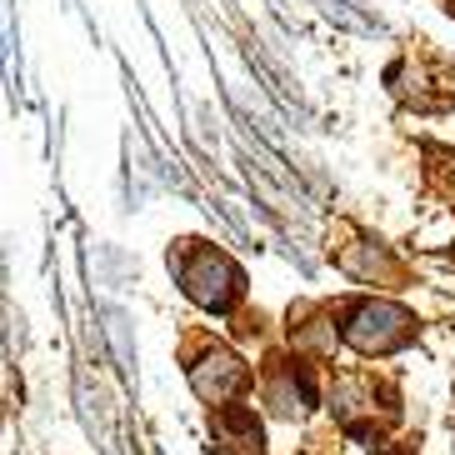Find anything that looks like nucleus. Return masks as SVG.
Masks as SVG:
<instances>
[{
    "instance_id": "nucleus-1",
    "label": "nucleus",
    "mask_w": 455,
    "mask_h": 455,
    "mask_svg": "<svg viewBox=\"0 0 455 455\" xmlns=\"http://www.w3.org/2000/svg\"><path fill=\"white\" fill-rule=\"evenodd\" d=\"M171 270L180 275V291H186L196 306H205V310H226L230 300L245 291L241 266H235L230 255H220L215 245H201V241H186L180 260L171 255Z\"/></svg>"
},
{
    "instance_id": "nucleus-2",
    "label": "nucleus",
    "mask_w": 455,
    "mask_h": 455,
    "mask_svg": "<svg viewBox=\"0 0 455 455\" xmlns=\"http://www.w3.org/2000/svg\"><path fill=\"white\" fill-rule=\"evenodd\" d=\"M415 335L411 315L401 306H386V300H365V306L350 310L346 321V340L361 355H390V350H401L405 340Z\"/></svg>"
},
{
    "instance_id": "nucleus-3",
    "label": "nucleus",
    "mask_w": 455,
    "mask_h": 455,
    "mask_svg": "<svg viewBox=\"0 0 455 455\" xmlns=\"http://www.w3.org/2000/svg\"><path fill=\"white\" fill-rule=\"evenodd\" d=\"M245 380H251V371H245L230 350H211V355H201V361L190 365V386H196V395L211 405H220L226 411L230 395H241Z\"/></svg>"
},
{
    "instance_id": "nucleus-4",
    "label": "nucleus",
    "mask_w": 455,
    "mask_h": 455,
    "mask_svg": "<svg viewBox=\"0 0 455 455\" xmlns=\"http://www.w3.org/2000/svg\"><path fill=\"white\" fill-rule=\"evenodd\" d=\"M215 445H220V455H260V426H255V415L226 405V411L215 415Z\"/></svg>"
},
{
    "instance_id": "nucleus-5",
    "label": "nucleus",
    "mask_w": 455,
    "mask_h": 455,
    "mask_svg": "<svg viewBox=\"0 0 455 455\" xmlns=\"http://www.w3.org/2000/svg\"><path fill=\"white\" fill-rule=\"evenodd\" d=\"M266 405L275 415H285V420H295V415L310 411V380L295 371H270L266 375Z\"/></svg>"
}]
</instances>
